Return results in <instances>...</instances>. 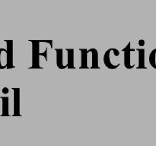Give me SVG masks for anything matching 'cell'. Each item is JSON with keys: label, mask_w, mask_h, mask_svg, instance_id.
<instances>
[{"label": "cell", "mask_w": 156, "mask_h": 146, "mask_svg": "<svg viewBox=\"0 0 156 146\" xmlns=\"http://www.w3.org/2000/svg\"><path fill=\"white\" fill-rule=\"evenodd\" d=\"M32 42V46H33V57H32V67L31 68H36V69H39L40 67V59L39 57L40 56V41L38 40H31Z\"/></svg>", "instance_id": "obj_1"}, {"label": "cell", "mask_w": 156, "mask_h": 146, "mask_svg": "<svg viewBox=\"0 0 156 146\" xmlns=\"http://www.w3.org/2000/svg\"><path fill=\"white\" fill-rule=\"evenodd\" d=\"M7 43V50H6V58H7V62L6 66L7 69H13L14 66L13 65V41L12 40H6Z\"/></svg>", "instance_id": "obj_2"}, {"label": "cell", "mask_w": 156, "mask_h": 146, "mask_svg": "<svg viewBox=\"0 0 156 146\" xmlns=\"http://www.w3.org/2000/svg\"><path fill=\"white\" fill-rule=\"evenodd\" d=\"M14 91V113L13 116H21L20 114V89L12 88Z\"/></svg>", "instance_id": "obj_3"}, {"label": "cell", "mask_w": 156, "mask_h": 146, "mask_svg": "<svg viewBox=\"0 0 156 146\" xmlns=\"http://www.w3.org/2000/svg\"><path fill=\"white\" fill-rule=\"evenodd\" d=\"M134 51L133 49H130V42L126 46L125 48L123 50L124 53V66L126 69H132L134 67V65L132 66L130 64V52Z\"/></svg>", "instance_id": "obj_4"}, {"label": "cell", "mask_w": 156, "mask_h": 146, "mask_svg": "<svg viewBox=\"0 0 156 146\" xmlns=\"http://www.w3.org/2000/svg\"><path fill=\"white\" fill-rule=\"evenodd\" d=\"M113 50H114V49L113 48L109 49V50H107V51L105 52V53H104V65H105V66H106L107 68L110 69H117V67L120 66V64L113 65L111 63V62H110V52L113 51Z\"/></svg>", "instance_id": "obj_5"}, {"label": "cell", "mask_w": 156, "mask_h": 146, "mask_svg": "<svg viewBox=\"0 0 156 146\" xmlns=\"http://www.w3.org/2000/svg\"><path fill=\"white\" fill-rule=\"evenodd\" d=\"M56 65H57V67L60 69H66L67 68L66 66H64L63 63V50L62 49H56Z\"/></svg>", "instance_id": "obj_6"}, {"label": "cell", "mask_w": 156, "mask_h": 146, "mask_svg": "<svg viewBox=\"0 0 156 146\" xmlns=\"http://www.w3.org/2000/svg\"><path fill=\"white\" fill-rule=\"evenodd\" d=\"M90 52L92 53V69H99L98 66V52L96 49H90Z\"/></svg>", "instance_id": "obj_7"}, {"label": "cell", "mask_w": 156, "mask_h": 146, "mask_svg": "<svg viewBox=\"0 0 156 146\" xmlns=\"http://www.w3.org/2000/svg\"><path fill=\"white\" fill-rule=\"evenodd\" d=\"M2 100V116H9V97H1Z\"/></svg>", "instance_id": "obj_8"}, {"label": "cell", "mask_w": 156, "mask_h": 146, "mask_svg": "<svg viewBox=\"0 0 156 146\" xmlns=\"http://www.w3.org/2000/svg\"><path fill=\"white\" fill-rule=\"evenodd\" d=\"M80 51L82 53V64L81 69H88V65H87V57H88V53H90L89 50L86 49H80Z\"/></svg>", "instance_id": "obj_9"}, {"label": "cell", "mask_w": 156, "mask_h": 146, "mask_svg": "<svg viewBox=\"0 0 156 146\" xmlns=\"http://www.w3.org/2000/svg\"><path fill=\"white\" fill-rule=\"evenodd\" d=\"M139 52V66L138 69H145V50L138 49Z\"/></svg>", "instance_id": "obj_10"}, {"label": "cell", "mask_w": 156, "mask_h": 146, "mask_svg": "<svg viewBox=\"0 0 156 146\" xmlns=\"http://www.w3.org/2000/svg\"><path fill=\"white\" fill-rule=\"evenodd\" d=\"M66 51L68 52V63H67V68H69V69H75V66H74V50L73 49H67Z\"/></svg>", "instance_id": "obj_11"}, {"label": "cell", "mask_w": 156, "mask_h": 146, "mask_svg": "<svg viewBox=\"0 0 156 146\" xmlns=\"http://www.w3.org/2000/svg\"><path fill=\"white\" fill-rule=\"evenodd\" d=\"M149 62H150L151 66L155 68L156 64V49L152 51L149 56Z\"/></svg>", "instance_id": "obj_12"}, {"label": "cell", "mask_w": 156, "mask_h": 146, "mask_svg": "<svg viewBox=\"0 0 156 146\" xmlns=\"http://www.w3.org/2000/svg\"><path fill=\"white\" fill-rule=\"evenodd\" d=\"M2 52H6V49H3V48L0 49V69H4L7 68L6 65L3 66V65H2V63H1V55H2Z\"/></svg>", "instance_id": "obj_13"}, {"label": "cell", "mask_w": 156, "mask_h": 146, "mask_svg": "<svg viewBox=\"0 0 156 146\" xmlns=\"http://www.w3.org/2000/svg\"><path fill=\"white\" fill-rule=\"evenodd\" d=\"M40 56H43L45 57V59L47 62V50H45L43 53H40Z\"/></svg>", "instance_id": "obj_14"}, {"label": "cell", "mask_w": 156, "mask_h": 146, "mask_svg": "<svg viewBox=\"0 0 156 146\" xmlns=\"http://www.w3.org/2000/svg\"><path fill=\"white\" fill-rule=\"evenodd\" d=\"M139 45H140V46L145 45V40H139Z\"/></svg>", "instance_id": "obj_15"}, {"label": "cell", "mask_w": 156, "mask_h": 146, "mask_svg": "<svg viewBox=\"0 0 156 146\" xmlns=\"http://www.w3.org/2000/svg\"><path fill=\"white\" fill-rule=\"evenodd\" d=\"M2 93H4V94H8V93H9V88H8V87H4L3 89H2Z\"/></svg>", "instance_id": "obj_16"}]
</instances>
